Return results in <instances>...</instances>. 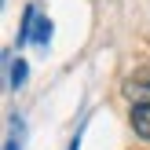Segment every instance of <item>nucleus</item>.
<instances>
[{"mask_svg":"<svg viewBox=\"0 0 150 150\" xmlns=\"http://www.w3.org/2000/svg\"><path fill=\"white\" fill-rule=\"evenodd\" d=\"M125 95L136 103H150V70H139L125 81Z\"/></svg>","mask_w":150,"mask_h":150,"instance_id":"1","label":"nucleus"},{"mask_svg":"<svg viewBox=\"0 0 150 150\" xmlns=\"http://www.w3.org/2000/svg\"><path fill=\"white\" fill-rule=\"evenodd\" d=\"M132 128H136L139 139H146V143H150V103L132 106Z\"/></svg>","mask_w":150,"mask_h":150,"instance_id":"2","label":"nucleus"},{"mask_svg":"<svg viewBox=\"0 0 150 150\" xmlns=\"http://www.w3.org/2000/svg\"><path fill=\"white\" fill-rule=\"evenodd\" d=\"M33 40L40 44V48H48V40H51V22H48V18H37V29H33Z\"/></svg>","mask_w":150,"mask_h":150,"instance_id":"3","label":"nucleus"},{"mask_svg":"<svg viewBox=\"0 0 150 150\" xmlns=\"http://www.w3.org/2000/svg\"><path fill=\"white\" fill-rule=\"evenodd\" d=\"M11 84H15V88L26 84V62H22V59H18V62H11Z\"/></svg>","mask_w":150,"mask_h":150,"instance_id":"4","label":"nucleus"}]
</instances>
